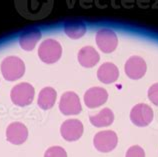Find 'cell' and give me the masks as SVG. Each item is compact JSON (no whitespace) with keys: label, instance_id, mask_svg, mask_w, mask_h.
<instances>
[{"label":"cell","instance_id":"6da1fadb","mask_svg":"<svg viewBox=\"0 0 158 157\" xmlns=\"http://www.w3.org/2000/svg\"><path fill=\"white\" fill-rule=\"evenodd\" d=\"M1 72L6 80L15 81L24 75L25 64L16 56L6 57L1 63Z\"/></svg>","mask_w":158,"mask_h":157},{"label":"cell","instance_id":"3957f363","mask_svg":"<svg viewBox=\"0 0 158 157\" xmlns=\"http://www.w3.org/2000/svg\"><path fill=\"white\" fill-rule=\"evenodd\" d=\"M62 54V47L56 40L47 39L40 44L38 55L39 58L45 63L51 64L60 59Z\"/></svg>","mask_w":158,"mask_h":157},{"label":"cell","instance_id":"277c9868","mask_svg":"<svg viewBox=\"0 0 158 157\" xmlns=\"http://www.w3.org/2000/svg\"><path fill=\"white\" fill-rule=\"evenodd\" d=\"M118 143L117 134L114 131L104 130L95 134L93 138L94 147L100 152H110L114 149Z\"/></svg>","mask_w":158,"mask_h":157},{"label":"cell","instance_id":"d6986e66","mask_svg":"<svg viewBox=\"0 0 158 157\" xmlns=\"http://www.w3.org/2000/svg\"><path fill=\"white\" fill-rule=\"evenodd\" d=\"M125 157H145V152L140 146L133 145L127 150Z\"/></svg>","mask_w":158,"mask_h":157},{"label":"cell","instance_id":"52a82bcc","mask_svg":"<svg viewBox=\"0 0 158 157\" xmlns=\"http://www.w3.org/2000/svg\"><path fill=\"white\" fill-rule=\"evenodd\" d=\"M96 43L99 49L104 53L113 52L118 44L117 36L111 29L103 28L100 29L96 34Z\"/></svg>","mask_w":158,"mask_h":157},{"label":"cell","instance_id":"5b68a950","mask_svg":"<svg viewBox=\"0 0 158 157\" xmlns=\"http://www.w3.org/2000/svg\"><path fill=\"white\" fill-rule=\"evenodd\" d=\"M130 119L134 125L145 127L150 124L153 120V110L145 103H139L131 109Z\"/></svg>","mask_w":158,"mask_h":157},{"label":"cell","instance_id":"e0dca14e","mask_svg":"<svg viewBox=\"0 0 158 157\" xmlns=\"http://www.w3.org/2000/svg\"><path fill=\"white\" fill-rule=\"evenodd\" d=\"M64 32L71 39L81 38L86 32V25L82 21H67L64 23Z\"/></svg>","mask_w":158,"mask_h":157},{"label":"cell","instance_id":"ffe728a7","mask_svg":"<svg viewBox=\"0 0 158 157\" xmlns=\"http://www.w3.org/2000/svg\"><path fill=\"white\" fill-rule=\"evenodd\" d=\"M148 98L153 104L158 106V83L153 84L148 89Z\"/></svg>","mask_w":158,"mask_h":157},{"label":"cell","instance_id":"7c38bea8","mask_svg":"<svg viewBox=\"0 0 158 157\" xmlns=\"http://www.w3.org/2000/svg\"><path fill=\"white\" fill-rule=\"evenodd\" d=\"M41 38V32L37 28H30L21 33L19 37L20 47L26 51H31Z\"/></svg>","mask_w":158,"mask_h":157},{"label":"cell","instance_id":"2e32d148","mask_svg":"<svg viewBox=\"0 0 158 157\" xmlns=\"http://www.w3.org/2000/svg\"><path fill=\"white\" fill-rule=\"evenodd\" d=\"M89 120L91 124L96 127L109 126L114 121V114L109 108H104L97 114L90 116Z\"/></svg>","mask_w":158,"mask_h":157},{"label":"cell","instance_id":"9c48e42d","mask_svg":"<svg viewBox=\"0 0 158 157\" xmlns=\"http://www.w3.org/2000/svg\"><path fill=\"white\" fill-rule=\"evenodd\" d=\"M146 62L140 56H132L126 61L124 70L126 75L131 79H140L146 73Z\"/></svg>","mask_w":158,"mask_h":157},{"label":"cell","instance_id":"ac0fdd59","mask_svg":"<svg viewBox=\"0 0 158 157\" xmlns=\"http://www.w3.org/2000/svg\"><path fill=\"white\" fill-rule=\"evenodd\" d=\"M44 157H67V153L62 147L53 146L45 151Z\"/></svg>","mask_w":158,"mask_h":157},{"label":"cell","instance_id":"8992f818","mask_svg":"<svg viewBox=\"0 0 158 157\" xmlns=\"http://www.w3.org/2000/svg\"><path fill=\"white\" fill-rule=\"evenodd\" d=\"M59 109L63 115H77L80 113L82 107L78 95L72 91L62 94L59 102Z\"/></svg>","mask_w":158,"mask_h":157},{"label":"cell","instance_id":"5bb4252c","mask_svg":"<svg viewBox=\"0 0 158 157\" xmlns=\"http://www.w3.org/2000/svg\"><path fill=\"white\" fill-rule=\"evenodd\" d=\"M78 62L80 63L83 67L90 68L98 63L100 60L98 52L91 46H85L81 48L78 52Z\"/></svg>","mask_w":158,"mask_h":157},{"label":"cell","instance_id":"30bf717a","mask_svg":"<svg viewBox=\"0 0 158 157\" xmlns=\"http://www.w3.org/2000/svg\"><path fill=\"white\" fill-rule=\"evenodd\" d=\"M28 137V130L23 123L13 122L8 125L6 129V138L12 144L20 145L26 141Z\"/></svg>","mask_w":158,"mask_h":157},{"label":"cell","instance_id":"9a60e30c","mask_svg":"<svg viewBox=\"0 0 158 157\" xmlns=\"http://www.w3.org/2000/svg\"><path fill=\"white\" fill-rule=\"evenodd\" d=\"M57 93L52 87H45L40 91L38 95V105L41 109L47 110L50 109L55 104Z\"/></svg>","mask_w":158,"mask_h":157},{"label":"cell","instance_id":"ba28073f","mask_svg":"<svg viewBox=\"0 0 158 157\" xmlns=\"http://www.w3.org/2000/svg\"><path fill=\"white\" fill-rule=\"evenodd\" d=\"M60 133L66 141H76L83 134V124L77 119H68L62 123Z\"/></svg>","mask_w":158,"mask_h":157},{"label":"cell","instance_id":"7a4b0ae2","mask_svg":"<svg viewBox=\"0 0 158 157\" xmlns=\"http://www.w3.org/2000/svg\"><path fill=\"white\" fill-rule=\"evenodd\" d=\"M34 88L33 86L26 82H22L15 85L11 90L10 97L12 102L17 106H26L33 101L34 98Z\"/></svg>","mask_w":158,"mask_h":157},{"label":"cell","instance_id":"8fae6325","mask_svg":"<svg viewBox=\"0 0 158 157\" xmlns=\"http://www.w3.org/2000/svg\"><path fill=\"white\" fill-rule=\"evenodd\" d=\"M108 99L107 91L102 87L89 88L84 94V102L89 108H96L103 105Z\"/></svg>","mask_w":158,"mask_h":157},{"label":"cell","instance_id":"4fadbf2b","mask_svg":"<svg viewBox=\"0 0 158 157\" xmlns=\"http://www.w3.org/2000/svg\"><path fill=\"white\" fill-rule=\"evenodd\" d=\"M119 71L116 65L110 62L103 63L97 71V77L102 83L110 84L118 79Z\"/></svg>","mask_w":158,"mask_h":157}]
</instances>
